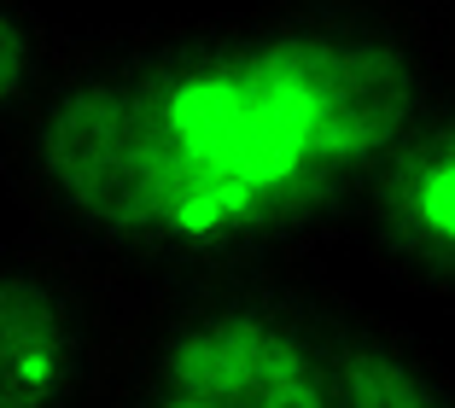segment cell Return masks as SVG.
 I'll return each mask as SVG.
<instances>
[{
	"label": "cell",
	"mask_w": 455,
	"mask_h": 408,
	"mask_svg": "<svg viewBox=\"0 0 455 408\" xmlns=\"http://www.w3.org/2000/svg\"><path fill=\"white\" fill-rule=\"evenodd\" d=\"M455 100L443 0H257L70 36L0 140L29 234L117 303L298 275Z\"/></svg>",
	"instance_id": "1"
},
{
	"label": "cell",
	"mask_w": 455,
	"mask_h": 408,
	"mask_svg": "<svg viewBox=\"0 0 455 408\" xmlns=\"http://www.w3.org/2000/svg\"><path fill=\"white\" fill-rule=\"evenodd\" d=\"M345 303L315 268L129 303L100 408H333Z\"/></svg>",
	"instance_id": "2"
},
{
	"label": "cell",
	"mask_w": 455,
	"mask_h": 408,
	"mask_svg": "<svg viewBox=\"0 0 455 408\" xmlns=\"http://www.w3.org/2000/svg\"><path fill=\"white\" fill-rule=\"evenodd\" d=\"M117 321L94 268L36 234L0 239V408H100Z\"/></svg>",
	"instance_id": "3"
},
{
	"label": "cell",
	"mask_w": 455,
	"mask_h": 408,
	"mask_svg": "<svg viewBox=\"0 0 455 408\" xmlns=\"http://www.w3.org/2000/svg\"><path fill=\"white\" fill-rule=\"evenodd\" d=\"M356 239L391 286L455 298V100L403 146Z\"/></svg>",
	"instance_id": "4"
},
{
	"label": "cell",
	"mask_w": 455,
	"mask_h": 408,
	"mask_svg": "<svg viewBox=\"0 0 455 408\" xmlns=\"http://www.w3.org/2000/svg\"><path fill=\"white\" fill-rule=\"evenodd\" d=\"M333 408H455V368L420 332L350 298L333 339Z\"/></svg>",
	"instance_id": "5"
},
{
	"label": "cell",
	"mask_w": 455,
	"mask_h": 408,
	"mask_svg": "<svg viewBox=\"0 0 455 408\" xmlns=\"http://www.w3.org/2000/svg\"><path fill=\"white\" fill-rule=\"evenodd\" d=\"M70 53V29L41 18L29 0H0V140L18 129Z\"/></svg>",
	"instance_id": "6"
},
{
	"label": "cell",
	"mask_w": 455,
	"mask_h": 408,
	"mask_svg": "<svg viewBox=\"0 0 455 408\" xmlns=\"http://www.w3.org/2000/svg\"><path fill=\"white\" fill-rule=\"evenodd\" d=\"M443 12H450V47H455V0H443Z\"/></svg>",
	"instance_id": "7"
}]
</instances>
